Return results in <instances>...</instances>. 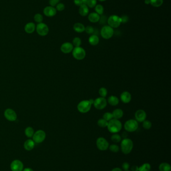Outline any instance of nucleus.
I'll return each mask as SVG.
<instances>
[{
  "mask_svg": "<svg viewBox=\"0 0 171 171\" xmlns=\"http://www.w3.org/2000/svg\"><path fill=\"white\" fill-rule=\"evenodd\" d=\"M99 2H105L106 1H107V0H98Z\"/></svg>",
  "mask_w": 171,
  "mask_h": 171,
  "instance_id": "nucleus-52",
  "label": "nucleus"
},
{
  "mask_svg": "<svg viewBox=\"0 0 171 171\" xmlns=\"http://www.w3.org/2000/svg\"><path fill=\"white\" fill-rule=\"evenodd\" d=\"M160 171H171V167L170 165L167 163H161L159 167Z\"/></svg>",
  "mask_w": 171,
  "mask_h": 171,
  "instance_id": "nucleus-26",
  "label": "nucleus"
},
{
  "mask_svg": "<svg viewBox=\"0 0 171 171\" xmlns=\"http://www.w3.org/2000/svg\"><path fill=\"white\" fill-rule=\"evenodd\" d=\"M144 4L146 5L150 4V0H145Z\"/></svg>",
  "mask_w": 171,
  "mask_h": 171,
  "instance_id": "nucleus-49",
  "label": "nucleus"
},
{
  "mask_svg": "<svg viewBox=\"0 0 171 171\" xmlns=\"http://www.w3.org/2000/svg\"><path fill=\"white\" fill-rule=\"evenodd\" d=\"M164 0H150V4L155 8H159L162 6Z\"/></svg>",
  "mask_w": 171,
  "mask_h": 171,
  "instance_id": "nucleus-27",
  "label": "nucleus"
},
{
  "mask_svg": "<svg viewBox=\"0 0 171 171\" xmlns=\"http://www.w3.org/2000/svg\"><path fill=\"white\" fill-rule=\"evenodd\" d=\"M72 52L73 58L77 60H83L86 57L85 50L81 47L74 48Z\"/></svg>",
  "mask_w": 171,
  "mask_h": 171,
  "instance_id": "nucleus-7",
  "label": "nucleus"
},
{
  "mask_svg": "<svg viewBox=\"0 0 171 171\" xmlns=\"http://www.w3.org/2000/svg\"><path fill=\"white\" fill-rule=\"evenodd\" d=\"M43 13L44 15L47 17H53L57 14V10L55 7L48 6L44 9Z\"/></svg>",
  "mask_w": 171,
  "mask_h": 171,
  "instance_id": "nucleus-15",
  "label": "nucleus"
},
{
  "mask_svg": "<svg viewBox=\"0 0 171 171\" xmlns=\"http://www.w3.org/2000/svg\"><path fill=\"white\" fill-rule=\"evenodd\" d=\"M87 1H88V0H81V1H82V2H83V4L86 5L87 2Z\"/></svg>",
  "mask_w": 171,
  "mask_h": 171,
  "instance_id": "nucleus-51",
  "label": "nucleus"
},
{
  "mask_svg": "<svg viewBox=\"0 0 171 171\" xmlns=\"http://www.w3.org/2000/svg\"><path fill=\"white\" fill-rule=\"evenodd\" d=\"M10 168L12 171H22L24 169V165L20 160H14L11 163Z\"/></svg>",
  "mask_w": 171,
  "mask_h": 171,
  "instance_id": "nucleus-12",
  "label": "nucleus"
},
{
  "mask_svg": "<svg viewBox=\"0 0 171 171\" xmlns=\"http://www.w3.org/2000/svg\"><path fill=\"white\" fill-rule=\"evenodd\" d=\"M119 99L116 96H110L107 100V102L110 105L112 106H116L119 104Z\"/></svg>",
  "mask_w": 171,
  "mask_h": 171,
  "instance_id": "nucleus-22",
  "label": "nucleus"
},
{
  "mask_svg": "<svg viewBox=\"0 0 171 171\" xmlns=\"http://www.w3.org/2000/svg\"><path fill=\"white\" fill-rule=\"evenodd\" d=\"M25 135L28 138H32L34 134V131L33 128L31 127H28L26 128L25 130Z\"/></svg>",
  "mask_w": 171,
  "mask_h": 171,
  "instance_id": "nucleus-29",
  "label": "nucleus"
},
{
  "mask_svg": "<svg viewBox=\"0 0 171 171\" xmlns=\"http://www.w3.org/2000/svg\"><path fill=\"white\" fill-rule=\"evenodd\" d=\"M36 25L33 22L27 23L24 27V30L28 34H32L36 30Z\"/></svg>",
  "mask_w": 171,
  "mask_h": 171,
  "instance_id": "nucleus-21",
  "label": "nucleus"
},
{
  "mask_svg": "<svg viewBox=\"0 0 171 171\" xmlns=\"http://www.w3.org/2000/svg\"><path fill=\"white\" fill-rule=\"evenodd\" d=\"M98 93L100 97H102V98H105V97L107 96V89H106L104 87H101L100 89H99V91H98Z\"/></svg>",
  "mask_w": 171,
  "mask_h": 171,
  "instance_id": "nucleus-36",
  "label": "nucleus"
},
{
  "mask_svg": "<svg viewBox=\"0 0 171 171\" xmlns=\"http://www.w3.org/2000/svg\"><path fill=\"white\" fill-rule=\"evenodd\" d=\"M73 28L74 31L77 33H82L85 32V27L82 23H77L74 24Z\"/></svg>",
  "mask_w": 171,
  "mask_h": 171,
  "instance_id": "nucleus-23",
  "label": "nucleus"
},
{
  "mask_svg": "<svg viewBox=\"0 0 171 171\" xmlns=\"http://www.w3.org/2000/svg\"><path fill=\"white\" fill-rule=\"evenodd\" d=\"M55 8L57 11L61 12V11H63L65 9V5L63 3H59L56 6Z\"/></svg>",
  "mask_w": 171,
  "mask_h": 171,
  "instance_id": "nucleus-40",
  "label": "nucleus"
},
{
  "mask_svg": "<svg viewBox=\"0 0 171 171\" xmlns=\"http://www.w3.org/2000/svg\"><path fill=\"white\" fill-rule=\"evenodd\" d=\"M109 150L113 153H118L120 150V148L118 145L116 144H112L109 146Z\"/></svg>",
  "mask_w": 171,
  "mask_h": 171,
  "instance_id": "nucleus-39",
  "label": "nucleus"
},
{
  "mask_svg": "<svg viewBox=\"0 0 171 171\" xmlns=\"http://www.w3.org/2000/svg\"><path fill=\"white\" fill-rule=\"evenodd\" d=\"M120 147L122 152L124 154H128L132 152L134 147V143L132 141L128 138H124L121 141Z\"/></svg>",
  "mask_w": 171,
  "mask_h": 171,
  "instance_id": "nucleus-2",
  "label": "nucleus"
},
{
  "mask_svg": "<svg viewBox=\"0 0 171 171\" xmlns=\"http://www.w3.org/2000/svg\"><path fill=\"white\" fill-rule=\"evenodd\" d=\"M151 166L149 163H144L138 167V171H150Z\"/></svg>",
  "mask_w": 171,
  "mask_h": 171,
  "instance_id": "nucleus-31",
  "label": "nucleus"
},
{
  "mask_svg": "<svg viewBox=\"0 0 171 171\" xmlns=\"http://www.w3.org/2000/svg\"><path fill=\"white\" fill-rule=\"evenodd\" d=\"M120 18L122 20V23L124 24L127 23L129 20V18L127 15H122V17H120Z\"/></svg>",
  "mask_w": 171,
  "mask_h": 171,
  "instance_id": "nucleus-43",
  "label": "nucleus"
},
{
  "mask_svg": "<svg viewBox=\"0 0 171 171\" xmlns=\"http://www.w3.org/2000/svg\"><path fill=\"white\" fill-rule=\"evenodd\" d=\"M35 146V143L33 140L28 139L25 141L24 144V148L26 150L30 151L32 150L34 148Z\"/></svg>",
  "mask_w": 171,
  "mask_h": 171,
  "instance_id": "nucleus-19",
  "label": "nucleus"
},
{
  "mask_svg": "<svg viewBox=\"0 0 171 171\" xmlns=\"http://www.w3.org/2000/svg\"><path fill=\"white\" fill-rule=\"evenodd\" d=\"M97 5V0H88L86 5L88 8H93Z\"/></svg>",
  "mask_w": 171,
  "mask_h": 171,
  "instance_id": "nucleus-37",
  "label": "nucleus"
},
{
  "mask_svg": "<svg viewBox=\"0 0 171 171\" xmlns=\"http://www.w3.org/2000/svg\"><path fill=\"white\" fill-rule=\"evenodd\" d=\"M97 125L101 128H105L107 127L108 122L103 118L100 119L97 121Z\"/></svg>",
  "mask_w": 171,
  "mask_h": 171,
  "instance_id": "nucleus-32",
  "label": "nucleus"
},
{
  "mask_svg": "<svg viewBox=\"0 0 171 171\" xmlns=\"http://www.w3.org/2000/svg\"><path fill=\"white\" fill-rule=\"evenodd\" d=\"M81 43H82V41L80 38L75 37L72 41V45L75 47H81Z\"/></svg>",
  "mask_w": 171,
  "mask_h": 171,
  "instance_id": "nucleus-34",
  "label": "nucleus"
},
{
  "mask_svg": "<svg viewBox=\"0 0 171 171\" xmlns=\"http://www.w3.org/2000/svg\"><path fill=\"white\" fill-rule=\"evenodd\" d=\"M129 171V170H128V171Z\"/></svg>",
  "mask_w": 171,
  "mask_h": 171,
  "instance_id": "nucleus-53",
  "label": "nucleus"
},
{
  "mask_svg": "<svg viewBox=\"0 0 171 171\" xmlns=\"http://www.w3.org/2000/svg\"><path fill=\"white\" fill-rule=\"evenodd\" d=\"M34 21L38 24L42 23L43 21V16L41 14L37 13L34 15Z\"/></svg>",
  "mask_w": 171,
  "mask_h": 171,
  "instance_id": "nucleus-33",
  "label": "nucleus"
},
{
  "mask_svg": "<svg viewBox=\"0 0 171 171\" xmlns=\"http://www.w3.org/2000/svg\"><path fill=\"white\" fill-rule=\"evenodd\" d=\"M95 12L97 14L100 16L102 15L104 12V7L102 5L100 4L96 5L95 7Z\"/></svg>",
  "mask_w": 171,
  "mask_h": 171,
  "instance_id": "nucleus-28",
  "label": "nucleus"
},
{
  "mask_svg": "<svg viewBox=\"0 0 171 171\" xmlns=\"http://www.w3.org/2000/svg\"><path fill=\"white\" fill-rule=\"evenodd\" d=\"M73 2H74V4L77 6L80 7L81 5L83 4L81 0H74Z\"/></svg>",
  "mask_w": 171,
  "mask_h": 171,
  "instance_id": "nucleus-45",
  "label": "nucleus"
},
{
  "mask_svg": "<svg viewBox=\"0 0 171 171\" xmlns=\"http://www.w3.org/2000/svg\"><path fill=\"white\" fill-rule=\"evenodd\" d=\"M107 100L105 98L98 97L94 100L93 106L95 109L99 110H101L104 109L107 106Z\"/></svg>",
  "mask_w": 171,
  "mask_h": 171,
  "instance_id": "nucleus-9",
  "label": "nucleus"
},
{
  "mask_svg": "<svg viewBox=\"0 0 171 171\" xmlns=\"http://www.w3.org/2000/svg\"><path fill=\"white\" fill-rule=\"evenodd\" d=\"M22 171H34L33 169H31L30 168H26L24 169Z\"/></svg>",
  "mask_w": 171,
  "mask_h": 171,
  "instance_id": "nucleus-48",
  "label": "nucleus"
},
{
  "mask_svg": "<svg viewBox=\"0 0 171 171\" xmlns=\"http://www.w3.org/2000/svg\"><path fill=\"white\" fill-rule=\"evenodd\" d=\"M4 116L6 119L11 122L15 121L17 118L16 112L11 109H7L4 112Z\"/></svg>",
  "mask_w": 171,
  "mask_h": 171,
  "instance_id": "nucleus-13",
  "label": "nucleus"
},
{
  "mask_svg": "<svg viewBox=\"0 0 171 171\" xmlns=\"http://www.w3.org/2000/svg\"><path fill=\"white\" fill-rule=\"evenodd\" d=\"M36 31L38 35L41 36L47 35L49 32V29L47 25L45 23H40L37 24L36 26Z\"/></svg>",
  "mask_w": 171,
  "mask_h": 171,
  "instance_id": "nucleus-8",
  "label": "nucleus"
},
{
  "mask_svg": "<svg viewBox=\"0 0 171 171\" xmlns=\"http://www.w3.org/2000/svg\"><path fill=\"white\" fill-rule=\"evenodd\" d=\"M96 144L97 148L100 151H105L109 147V143L106 139L103 137L97 138Z\"/></svg>",
  "mask_w": 171,
  "mask_h": 171,
  "instance_id": "nucleus-11",
  "label": "nucleus"
},
{
  "mask_svg": "<svg viewBox=\"0 0 171 171\" xmlns=\"http://www.w3.org/2000/svg\"><path fill=\"white\" fill-rule=\"evenodd\" d=\"M103 119L107 121V122L109 121L110 120L113 119V116L112 114V113L110 112H106L103 114Z\"/></svg>",
  "mask_w": 171,
  "mask_h": 171,
  "instance_id": "nucleus-38",
  "label": "nucleus"
},
{
  "mask_svg": "<svg viewBox=\"0 0 171 171\" xmlns=\"http://www.w3.org/2000/svg\"><path fill=\"white\" fill-rule=\"evenodd\" d=\"M90 102V103L91 104V105H93V103H94V100H93V99H90L89 100H88Z\"/></svg>",
  "mask_w": 171,
  "mask_h": 171,
  "instance_id": "nucleus-50",
  "label": "nucleus"
},
{
  "mask_svg": "<svg viewBox=\"0 0 171 171\" xmlns=\"http://www.w3.org/2000/svg\"><path fill=\"white\" fill-rule=\"evenodd\" d=\"M122 168L124 171H128L130 168V165L128 162H124L122 164Z\"/></svg>",
  "mask_w": 171,
  "mask_h": 171,
  "instance_id": "nucleus-44",
  "label": "nucleus"
},
{
  "mask_svg": "<svg viewBox=\"0 0 171 171\" xmlns=\"http://www.w3.org/2000/svg\"><path fill=\"white\" fill-rule=\"evenodd\" d=\"M132 171H138V167L136 165H134L131 168Z\"/></svg>",
  "mask_w": 171,
  "mask_h": 171,
  "instance_id": "nucleus-46",
  "label": "nucleus"
},
{
  "mask_svg": "<svg viewBox=\"0 0 171 171\" xmlns=\"http://www.w3.org/2000/svg\"><path fill=\"white\" fill-rule=\"evenodd\" d=\"M108 25L113 29H116L120 27L122 24L120 17L116 15H112L108 17L107 20Z\"/></svg>",
  "mask_w": 171,
  "mask_h": 171,
  "instance_id": "nucleus-3",
  "label": "nucleus"
},
{
  "mask_svg": "<svg viewBox=\"0 0 171 171\" xmlns=\"http://www.w3.org/2000/svg\"><path fill=\"white\" fill-rule=\"evenodd\" d=\"M89 12V8L86 4H83L79 8V14L81 16H87L88 15Z\"/></svg>",
  "mask_w": 171,
  "mask_h": 171,
  "instance_id": "nucleus-20",
  "label": "nucleus"
},
{
  "mask_svg": "<svg viewBox=\"0 0 171 171\" xmlns=\"http://www.w3.org/2000/svg\"><path fill=\"white\" fill-rule=\"evenodd\" d=\"M92 107L91 104L89 100H83L77 105V110L81 113L85 114L88 112Z\"/></svg>",
  "mask_w": 171,
  "mask_h": 171,
  "instance_id": "nucleus-6",
  "label": "nucleus"
},
{
  "mask_svg": "<svg viewBox=\"0 0 171 171\" xmlns=\"http://www.w3.org/2000/svg\"><path fill=\"white\" fill-rule=\"evenodd\" d=\"M120 99L122 103L128 104L132 100V95L128 91H124L121 94Z\"/></svg>",
  "mask_w": 171,
  "mask_h": 171,
  "instance_id": "nucleus-17",
  "label": "nucleus"
},
{
  "mask_svg": "<svg viewBox=\"0 0 171 171\" xmlns=\"http://www.w3.org/2000/svg\"><path fill=\"white\" fill-rule=\"evenodd\" d=\"M114 35V30L108 25L104 26L101 29L100 35L104 39L108 40Z\"/></svg>",
  "mask_w": 171,
  "mask_h": 171,
  "instance_id": "nucleus-5",
  "label": "nucleus"
},
{
  "mask_svg": "<svg viewBox=\"0 0 171 171\" xmlns=\"http://www.w3.org/2000/svg\"><path fill=\"white\" fill-rule=\"evenodd\" d=\"M46 135L45 132L42 130H38L37 131L34 133L33 135V140L34 141L35 143L39 144L42 143L45 140Z\"/></svg>",
  "mask_w": 171,
  "mask_h": 171,
  "instance_id": "nucleus-10",
  "label": "nucleus"
},
{
  "mask_svg": "<svg viewBox=\"0 0 171 171\" xmlns=\"http://www.w3.org/2000/svg\"><path fill=\"white\" fill-rule=\"evenodd\" d=\"M73 48L74 46L72 43L70 42H65L61 45L60 47V50L61 52L64 54H69L72 52Z\"/></svg>",
  "mask_w": 171,
  "mask_h": 171,
  "instance_id": "nucleus-16",
  "label": "nucleus"
},
{
  "mask_svg": "<svg viewBox=\"0 0 171 171\" xmlns=\"http://www.w3.org/2000/svg\"><path fill=\"white\" fill-rule=\"evenodd\" d=\"M112 116H113V119L116 120H120L121 119L123 116H124V112L121 109H116L114 110L112 113Z\"/></svg>",
  "mask_w": 171,
  "mask_h": 171,
  "instance_id": "nucleus-25",
  "label": "nucleus"
},
{
  "mask_svg": "<svg viewBox=\"0 0 171 171\" xmlns=\"http://www.w3.org/2000/svg\"><path fill=\"white\" fill-rule=\"evenodd\" d=\"M138 127V123L134 119L128 120L124 125V129L128 132H135Z\"/></svg>",
  "mask_w": 171,
  "mask_h": 171,
  "instance_id": "nucleus-4",
  "label": "nucleus"
},
{
  "mask_svg": "<svg viewBox=\"0 0 171 171\" xmlns=\"http://www.w3.org/2000/svg\"><path fill=\"white\" fill-rule=\"evenodd\" d=\"M94 29L93 28V27L92 26H88L85 27V32L87 34L91 35V34H92L94 33Z\"/></svg>",
  "mask_w": 171,
  "mask_h": 171,
  "instance_id": "nucleus-41",
  "label": "nucleus"
},
{
  "mask_svg": "<svg viewBox=\"0 0 171 171\" xmlns=\"http://www.w3.org/2000/svg\"><path fill=\"white\" fill-rule=\"evenodd\" d=\"M89 43L91 46H96L99 44V38L98 36L93 34L89 37L88 39Z\"/></svg>",
  "mask_w": 171,
  "mask_h": 171,
  "instance_id": "nucleus-24",
  "label": "nucleus"
},
{
  "mask_svg": "<svg viewBox=\"0 0 171 171\" xmlns=\"http://www.w3.org/2000/svg\"><path fill=\"white\" fill-rule=\"evenodd\" d=\"M135 119L137 122L142 123L146 119V113L143 110L140 109L136 111L135 113Z\"/></svg>",
  "mask_w": 171,
  "mask_h": 171,
  "instance_id": "nucleus-14",
  "label": "nucleus"
},
{
  "mask_svg": "<svg viewBox=\"0 0 171 171\" xmlns=\"http://www.w3.org/2000/svg\"><path fill=\"white\" fill-rule=\"evenodd\" d=\"M122 123L119 120L112 119L108 122L107 129L109 132L112 134H116L120 132L122 130Z\"/></svg>",
  "mask_w": 171,
  "mask_h": 171,
  "instance_id": "nucleus-1",
  "label": "nucleus"
},
{
  "mask_svg": "<svg viewBox=\"0 0 171 171\" xmlns=\"http://www.w3.org/2000/svg\"><path fill=\"white\" fill-rule=\"evenodd\" d=\"M152 124L149 120H145L144 121L142 122V127L146 130H149L150 128H152Z\"/></svg>",
  "mask_w": 171,
  "mask_h": 171,
  "instance_id": "nucleus-35",
  "label": "nucleus"
},
{
  "mask_svg": "<svg viewBox=\"0 0 171 171\" xmlns=\"http://www.w3.org/2000/svg\"><path fill=\"white\" fill-rule=\"evenodd\" d=\"M100 18V16L97 14L96 13H91L88 15V19L91 23H97L99 22Z\"/></svg>",
  "mask_w": 171,
  "mask_h": 171,
  "instance_id": "nucleus-18",
  "label": "nucleus"
},
{
  "mask_svg": "<svg viewBox=\"0 0 171 171\" xmlns=\"http://www.w3.org/2000/svg\"><path fill=\"white\" fill-rule=\"evenodd\" d=\"M60 2V0H49L50 6L55 7Z\"/></svg>",
  "mask_w": 171,
  "mask_h": 171,
  "instance_id": "nucleus-42",
  "label": "nucleus"
},
{
  "mask_svg": "<svg viewBox=\"0 0 171 171\" xmlns=\"http://www.w3.org/2000/svg\"><path fill=\"white\" fill-rule=\"evenodd\" d=\"M111 140L114 143H118L121 142L122 141V137L120 135L116 133L113 134L111 136Z\"/></svg>",
  "mask_w": 171,
  "mask_h": 171,
  "instance_id": "nucleus-30",
  "label": "nucleus"
},
{
  "mask_svg": "<svg viewBox=\"0 0 171 171\" xmlns=\"http://www.w3.org/2000/svg\"><path fill=\"white\" fill-rule=\"evenodd\" d=\"M111 171H122V170L120 168H113Z\"/></svg>",
  "mask_w": 171,
  "mask_h": 171,
  "instance_id": "nucleus-47",
  "label": "nucleus"
}]
</instances>
